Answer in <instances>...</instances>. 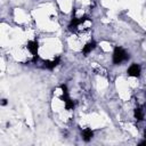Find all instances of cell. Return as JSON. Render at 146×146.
I'll return each mask as SVG.
<instances>
[{"mask_svg":"<svg viewBox=\"0 0 146 146\" xmlns=\"http://www.w3.org/2000/svg\"><path fill=\"white\" fill-rule=\"evenodd\" d=\"M129 58V55L127 54V51L121 48V47H115L114 51H113V64L119 65L122 62L127 60Z\"/></svg>","mask_w":146,"mask_h":146,"instance_id":"obj_1","label":"cell"},{"mask_svg":"<svg viewBox=\"0 0 146 146\" xmlns=\"http://www.w3.org/2000/svg\"><path fill=\"white\" fill-rule=\"evenodd\" d=\"M60 89H62V97H60V99L64 102L66 110H73L74 108V103H73V100L68 96L67 86L66 84H60Z\"/></svg>","mask_w":146,"mask_h":146,"instance_id":"obj_2","label":"cell"},{"mask_svg":"<svg viewBox=\"0 0 146 146\" xmlns=\"http://www.w3.org/2000/svg\"><path fill=\"white\" fill-rule=\"evenodd\" d=\"M140 72H141V68H140V66H139L138 64H132V65H130L129 68H128V71H127L128 75L133 76V78H138V76L140 75Z\"/></svg>","mask_w":146,"mask_h":146,"instance_id":"obj_3","label":"cell"},{"mask_svg":"<svg viewBox=\"0 0 146 146\" xmlns=\"http://www.w3.org/2000/svg\"><path fill=\"white\" fill-rule=\"evenodd\" d=\"M59 63H60V57H56L52 60H46V62H43V67L44 68H48V70H54Z\"/></svg>","mask_w":146,"mask_h":146,"instance_id":"obj_4","label":"cell"},{"mask_svg":"<svg viewBox=\"0 0 146 146\" xmlns=\"http://www.w3.org/2000/svg\"><path fill=\"white\" fill-rule=\"evenodd\" d=\"M38 48H39V46H38V42L36 41H29L27 42V49H29V51L33 56L38 55Z\"/></svg>","mask_w":146,"mask_h":146,"instance_id":"obj_5","label":"cell"},{"mask_svg":"<svg viewBox=\"0 0 146 146\" xmlns=\"http://www.w3.org/2000/svg\"><path fill=\"white\" fill-rule=\"evenodd\" d=\"M95 48H96V42H94V41L88 42V43L82 48V54H83L84 56H87V55L90 54Z\"/></svg>","mask_w":146,"mask_h":146,"instance_id":"obj_6","label":"cell"},{"mask_svg":"<svg viewBox=\"0 0 146 146\" xmlns=\"http://www.w3.org/2000/svg\"><path fill=\"white\" fill-rule=\"evenodd\" d=\"M92 137H94V132H92V130L90 128H86V129L82 130V138H83L84 141L91 140Z\"/></svg>","mask_w":146,"mask_h":146,"instance_id":"obj_7","label":"cell"},{"mask_svg":"<svg viewBox=\"0 0 146 146\" xmlns=\"http://www.w3.org/2000/svg\"><path fill=\"white\" fill-rule=\"evenodd\" d=\"M133 115H135V117H136V120H138V121H141V120H144V111L141 110V108H136L135 110V112H133Z\"/></svg>","mask_w":146,"mask_h":146,"instance_id":"obj_8","label":"cell"},{"mask_svg":"<svg viewBox=\"0 0 146 146\" xmlns=\"http://www.w3.org/2000/svg\"><path fill=\"white\" fill-rule=\"evenodd\" d=\"M139 145H146V138H145L143 141H140V143H139Z\"/></svg>","mask_w":146,"mask_h":146,"instance_id":"obj_9","label":"cell"},{"mask_svg":"<svg viewBox=\"0 0 146 146\" xmlns=\"http://www.w3.org/2000/svg\"><path fill=\"white\" fill-rule=\"evenodd\" d=\"M1 104H2V105H6V104H7V100H6V99H2V103H1Z\"/></svg>","mask_w":146,"mask_h":146,"instance_id":"obj_10","label":"cell"}]
</instances>
